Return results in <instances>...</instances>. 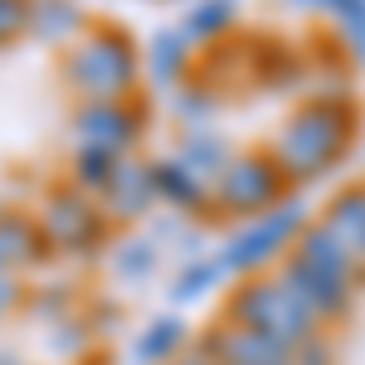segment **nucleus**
<instances>
[{"label":"nucleus","instance_id":"obj_25","mask_svg":"<svg viewBox=\"0 0 365 365\" xmlns=\"http://www.w3.org/2000/svg\"><path fill=\"white\" fill-rule=\"evenodd\" d=\"M15 302H20V287H15V278L5 273V278H0V322L15 312Z\"/></svg>","mask_w":365,"mask_h":365},{"label":"nucleus","instance_id":"obj_18","mask_svg":"<svg viewBox=\"0 0 365 365\" xmlns=\"http://www.w3.org/2000/svg\"><path fill=\"white\" fill-rule=\"evenodd\" d=\"M225 263H220V253H205V258H190V263H175L170 268V302H180V307H190L200 297H210L220 282H225Z\"/></svg>","mask_w":365,"mask_h":365},{"label":"nucleus","instance_id":"obj_17","mask_svg":"<svg viewBox=\"0 0 365 365\" xmlns=\"http://www.w3.org/2000/svg\"><path fill=\"white\" fill-rule=\"evenodd\" d=\"M161 263H166V253H161V244H156L151 234H127V239L113 244V278L122 282V287L151 282L161 273Z\"/></svg>","mask_w":365,"mask_h":365},{"label":"nucleus","instance_id":"obj_7","mask_svg":"<svg viewBox=\"0 0 365 365\" xmlns=\"http://www.w3.org/2000/svg\"><path fill=\"white\" fill-rule=\"evenodd\" d=\"M68 132H73V146L108 151L117 161H127V156H137V141L146 132V113H141L132 98H117V103H78Z\"/></svg>","mask_w":365,"mask_h":365},{"label":"nucleus","instance_id":"obj_10","mask_svg":"<svg viewBox=\"0 0 365 365\" xmlns=\"http://www.w3.org/2000/svg\"><path fill=\"white\" fill-rule=\"evenodd\" d=\"M151 180H156V205H161L166 215H180V220L210 215V185H205L200 175H190L175 156L151 161Z\"/></svg>","mask_w":365,"mask_h":365},{"label":"nucleus","instance_id":"obj_16","mask_svg":"<svg viewBox=\"0 0 365 365\" xmlns=\"http://www.w3.org/2000/svg\"><path fill=\"white\" fill-rule=\"evenodd\" d=\"M234 156H239V151H234L220 132H185V137H180V146H175V161L190 170V175H200L205 185H215V180L229 170V161H234Z\"/></svg>","mask_w":365,"mask_h":365},{"label":"nucleus","instance_id":"obj_9","mask_svg":"<svg viewBox=\"0 0 365 365\" xmlns=\"http://www.w3.org/2000/svg\"><path fill=\"white\" fill-rule=\"evenodd\" d=\"M292 258H302L307 268H317L322 278H331V282H341V287H361V263H356V253L341 244L331 229L322 225V220H307V229L297 234V244H292Z\"/></svg>","mask_w":365,"mask_h":365},{"label":"nucleus","instance_id":"obj_26","mask_svg":"<svg viewBox=\"0 0 365 365\" xmlns=\"http://www.w3.org/2000/svg\"><path fill=\"white\" fill-rule=\"evenodd\" d=\"M170 365H215V361H210V351H205V346H195V341H190V351H185V356H175Z\"/></svg>","mask_w":365,"mask_h":365},{"label":"nucleus","instance_id":"obj_19","mask_svg":"<svg viewBox=\"0 0 365 365\" xmlns=\"http://www.w3.org/2000/svg\"><path fill=\"white\" fill-rule=\"evenodd\" d=\"M234 20H239V0H195L185 10L180 29H185L190 44H220L229 29H234Z\"/></svg>","mask_w":365,"mask_h":365},{"label":"nucleus","instance_id":"obj_14","mask_svg":"<svg viewBox=\"0 0 365 365\" xmlns=\"http://www.w3.org/2000/svg\"><path fill=\"white\" fill-rule=\"evenodd\" d=\"M190 39H185V29L175 25V29H156L151 34V44H146V73H151V83H161V88H175L185 83V68H190Z\"/></svg>","mask_w":365,"mask_h":365},{"label":"nucleus","instance_id":"obj_6","mask_svg":"<svg viewBox=\"0 0 365 365\" xmlns=\"http://www.w3.org/2000/svg\"><path fill=\"white\" fill-rule=\"evenodd\" d=\"M39 229H44V239H49L54 253L88 258V253H98L108 244L113 220L103 215V205L93 195L63 185V190H49V195H44V205H39Z\"/></svg>","mask_w":365,"mask_h":365},{"label":"nucleus","instance_id":"obj_24","mask_svg":"<svg viewBox=\"0 0 365 365\" xmlns=\"http://www.w3.org/2000/svg\"><path fill=\"white\" fill-rule=\"evenodd\" d=\"M292 365H336V346H331V336L322 331V336H312L307 346H297Z\"/></svg>","mask_w":365,"mask_h":365},{"label":"nucleus","instance_id":"obj_3","mask_svg":"<svg viewBox=\"0 0 365 365\" xmlns=\"http://www.w3.org/2000/svg\"><path fill=\"white\" fill-rule=\"evenodd\" d=\"M225 322L249 327L258 336L278 341L282 351H292V356H297V346H307L312 336L327 331V327L287 292V282H282L278 273H258V278L234 282V292H229V302H225Z\"/></svg>","mask_w":365,"mask_h":365},{"label":"nucleus","instance_id":"obj_2","mask_svg":"<svg viewBox=\"0 0 365 365\" xmlns=\"http://www.w3.org/2000/svg\"><path fill=\"white\" fill-rule=\"evenodd\" d=\"M137 78H141V54L117 25H93L63 54V83L78 93V103L132 98Z\"/></svg>","mask_w":365,"mask_h":365},{"label":"nucleus","instance_id":"obj_1","mask_svg":"<svg viewBox=\"0 0 365 365\" xmlns=\"http://www.w3.org/2000/svg\"><path fill=\"white\" fill-rule=\"evenodd\" d=\"M356 141V113L346 98H312L278 127L268 156L282 166L292 185H312L346 161Z\"/></svg>","mask_w":365,"mask_h":365},{"label":"nucleus","instance_id":"obj_23","mask_svg":"<svg viewBox=\"0 0 365 365\" xmlns=\"http://www.w3.org/2000/svg\"><path fill=\"white\" fill-rule=\"evenodd\" d=\"M29 34V0H0V49Z\"/></svg>","mask_w":365,"mask_h":365},{"label":"nucleus","instance_id":"obj_27","mask_svg":"<svg viewBox=\"0 0 365 365\" xmlns=\"http://www.w3.org/2000/svg\"><path fill=\"white\" fill-rule=\"evenodd\" d=\"M292 5H302V10H317V5H322V0H292Z\"/></svg>","mask_w":365,"mask_h":365},{"label":"nucleus","instance_id":"obj_5","mask_svg":"<svg viewBox=\"0 0 365 365\" xmlns=\"http://www.w3.org/2000/svg\"><path fill=\"white\" fill-rule=\"evenodd\" d=\"M287 195H292V180L282 175V166L268 151H239V156L229 161V170L210 185V215L244 225V220L268 215V210L282 205Z\"/></svg>","mask_w":365,"mask_h":365},{"label":"nucleus","instance_id":"obj_13","mask_svg":"<svg viewBox=\"0 0 365 365\" xmlns=\"http://www.w3.org/2000/svg\"><path fill=\"white\" fill-rule=\"evenodd\" d=\"M317 220L331 229L341 244L356 253V263L365 268V180L361 185H341L336 195L327 200V210H322Z\"/></svg>","mask_w":365,"mask_h":365},{"label":"nucleus","instance_id":"obj_28","mask_svg":"<svg viewBox=\"0 0 365 365\" xmlns=\"http://www.w3.org/2000/svg\"><path fill=\"white\" fill-rule=\"evenodd\" d=\"M0 365H20V361H15V356H0Z\"/></svg>","mask_w":365,"mask_h":365},{"label":"nucleus","instance_id":"obj_15","mask_svg":"<svg viewBox=\"0 0 365 365\" xmlns=\"http://www.w3.org/2000/svg\"><path fill=\"white\" fill-rule=\"evenodd\" d=\"M29 34L44 44H73L88 34V15L78 0H29Z\"/></svg>","mask_w":365,"mask_h":365},{"label":"nucleus","instance_id":"obj_21","mask_svg":"<svg viewBox=\"0 0 365 365\" xmlns=\"http://www.w3.org/2000/svg\"><path fill=\"white\" fill-rule=\"evenodd\" d=\"M113 170H117V156H108V151H88V146H73V161H68L73 190H83V195L103 200L108 180H113Z\"/></svg>","mask_w":365,"mask_h":365},{"label":"nucleus","instance_id":"obj_4","mask_svg":"<svg viewBox=\"0 0 365 365\" xmlns=\"http://www.w3.org/2000/svg\"><path fill=\"white\" fill-rule=\"evenodd\" d=\"M302 229H307V205L297 195H287L282 205H273L268 215L234 225L215 253H220L229 278H258V273H273L282 258H287V249L297 244Z\"/></svg>","mask_w":365,"mask_h":365},{"label":"nucleus","instance_id":"obj_22","mask_svg":"<svg viewBox=\"0 0 365 365\" xmlns=\"http://www.w3.org/2000/svg\"><path fill=\"white\" fill-rule=\"evenodd\" d=\"M322 15L336 20V34L351 44V54L365 58V0H322Z\"/></svg>","mask_w":365,"mask_h":365},{"label":"nucleus","instance_id":"obj_29","mask_svg":"<svg viewBox=\"0 0 365 365\" xmlns=\"http://www.w3.org/2000/svg\"><path fill=\"white\" fill-rule=\"evenodd\" d=\"M0 278H5V263H0Z\"/></svg>","mask_w":365,"mask_h":365},{"label":"nucleus","instance_id":"obj_20","mask_svg":"<svg viewBox=\"0 0 365 365\" xmlns=\"http://www.w3.org/2000/svg\"><path fill=\"white\" fill-rule=\"evenodd\" d=\"M215 113H220V98H215L210 88H190V83H180L175 93H170V117H175V122H180L185 132H210Z\"/></svg>","mask_w":365,"mask_h":365},{"label":"nucleus","instance_id":"obj_12","mask_svg":"<svg viewBox=\"0 0 365 365\" xmlns=\"http://www.w3.org/2000/svg\"><path fill=\"white\" fill-rule=\"evenodd\" d=\"M185 351H190V327H185L175 312L146 322L137 336H132V346H127L132 365H170L175 356H185Z\"/></svg>","mask_w":365,"mask_h":365},{"label":"nucleus","instance_id":"obj_11","mask_svg":"<svg viewBox=\"0 0 365 365\" xmlns=\"http://www.w3.org/2000/svg\"><path fill=\"white\" fill-rule=\"evenodd\" d=\"M49 253L54 249L39 229V215H25V210L0 215V263H5V273L10 268H39Z\"/></svg>","mask_w":365,"mask_h":365},{"label":"nucleus","instance_id":"obj_8","mask_svg":"<svg viewBox=\"0 0 365 365\" xmlns=\"http://www.w3.org/2000/svg\"><path fill=\"white\" fill-rule=\"evenodd\" d=\"M103 215L113 220V225H132V220H146L151 210H156V180H151V161H141V156H127V161H117L113 180H108V190H103Z\"/></svg>","mask_w":365,"mask_h":365}]
</instances>
